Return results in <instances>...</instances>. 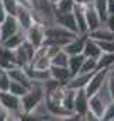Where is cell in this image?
Returning <instances> with one entry per match:
<instances>
[{"mask_svg": "<svg viewBox=\"0 0 114 121\" xmlns=\"http://www.w3.org/2000/svg\"><path fill=\"white\" fill-rule=\"evenodd\" d=\"M89 34H79L78 37H75L72 41H69L68 44H65L62 47V49L68 54V55H76V54H82L83 51V45Z\"/></svg>", "mask_w": 114, "mask_h": 121, "instance_id": "cell-11", "label": "cell"}, {"mask_svg": "<svg viewBox=\"0 0 114 121\" xmlns=\"http://www.w3.org/2000/svg\"><path fill=\"white\" fill-rule=\"evenodd\" d=\"M75 4L76 3L73 0H58L55 3V10H58V11H72Z\"/></svg>", "mask_w": 114, "mask_h": 121, "instance_id": "cell-29", "label": "cell"}, {"mask_svg": "<svg viewBox=\"0 0 114 121\" xmlns=\"http://www.w3.org/2000/svg\"><path fill=\"white\" fill-rule=\"evenodd\" d=\"M68 60H69V55L61 48L57 54L51 58V65H55V66H68Z\"/></svg>", "mask_w": 114, "mask_h": 121, "instance_id": "cell-25", "label": "cell"}, {"mask_svg": "<svg viewBox=\"0 0 114 121\" xmlns=\"http://www.w3.org/2000/svg\"><path fill=\"white\" fill-rule=\"evenodd\" d=\"M7 17V11H6V9H4V6H3V3L0 1V24L4 21V18Z\"/></svg>", "mask_w": 114, "mask_h": 121, "instance_id": "cell-37", "label": "cell"}, {"mask_svg": "<svg viewBox=\"0 0 114 121\" xmlns=\"http://www.w3.org/2000/svg\"><path fill=\"white\" fill-rule=\"evenodd\" d=\"M7 72H9V76H10L11 80L18 82V83H21V85H24V86H27V87H31L32 80L30 79V76L27 75V72H26L24 68H21V66H14V68L9 69Z\"/></svg>", "mask_w": 114, "mask_h": 121, "instance_id": "cell-14", "label": "cell"}, {"mask_svg": "<svg viewBox=\"0 0 114 121\" xmlns=\"http://www.w3.org/2000/svg\"><path fill=\"white\" fill-rule=\"evenodd\" d=\"M111 66H114V52H101V55L97 58V69Z\"/></svg>", "mask_w": 114, "mask_h": 121, "instance_id": "cell-24", "label": "cell"}, {"mask_svg": "<svg viewBox=\"0 0 114 121\" xmlns=\"http://www.w3.org/2000/svg\"><path fill=\"white\" fill-rule=\"evenodd\" d=\"M107 83H109V87H110V91H111V96L114 99V66L110 68L109 70V75H107Z\"/></svg>", "mask_w": 114, "mask_h": 121, "instance_id": "cell-34", "label": "cell"}, {"mask_svg": "<svg viewBox=\"0 0 114 121\" xmlns=\"http://www.w3.org/2000/svg\"><path fill=\"white\" fill-rule=\"evenodd\" d=\"M89 37L90 38H93V39H96V41H103V39H114V32L104 23L100 26V27H97L96 30H92L89 31Z\"/></svg>", "mask_w": 114, "mask_h": 121, "instance_id": "cell-21", "label": "cell"}, {"mask_svg": "<svg viewBox=\"0 0 114 121\" xmlns=\"http://www.w3.org/2000/svg\"><path fill=\"white\" fill-rule=\"evenodd\" d=\"M114 13V0H109V14Z\"/></svg>", "mask_w": 114, "mask_h": 121, "instance_id": "cell-38", "label": "cell"}, {"mask_svg": "<svg viewBox=\"0 0 114 121\" xmlns=\"http://www.w3.org/2000/svg\"><path fill=\"white\" fill-rule=\"evenodd\" d=\"M104 24H106V26H107V27L114 32V13H113V14H109V17L106 18Z\"/></svg>", "mask_w": 114, "mask_h": 121, "instance_id": "cell-35", "label": "cell"}, {"mask_svg": "<svg viewBox=\"0 0 114 121\" xmlns=\"http://www.w3.org/2000/svg\"><path fill=\"white\" fill-rule=\"evenodd\" d=\"M92 3L100 17V20L104 23L106 18L109 17V0H92Z\"/></svg>", "mask_w": 114, "mask_h": 121, "instance_id": "cell-23", "label": "cell"}, {"mask_svg": "<svg viewBox=\"0 0 114 121\" xmlns=\"http://www.w3.org/2000/svg\"><path fill=\"white\" fill-rule=\"evenodd\" d=\"M49 72H51V78H54L55 80H58L62 85H66L70 80V78H72V73H70V70H69L68 66H55V65H51Z\"/></svg>", "mask_w": 114, "mask_h": 121, "instance_id": "cell-16", "label": "cell"}, {"mask_svg": "<svg viewBox=\"0 0 114 121\" xmlns=\"http://www.w3.org/2000/svg\"><path fill=\"white\" fill-rule=\"evenodd\" d=\"M54 23H57V24L68 28V30L79 34L76 21H75V16H73L72 11H58V10H55V13H54Z\"/></svg>", "mask_w": 114, "mask_h": 121, "instance_id": "cell-8", "label": "cell"}, {"mask_svg": "<svg viewBox=\"0 0 114 121\" xmlns=\"http://www.w3.org/2000/svg\"><path fill=\"white\" fill-rule=\"evenodd\" d=\"M21 30L16 16L7 14V17L4 18V21L0 24V42H3L4 39H7L10 35H13L14 32Z\"/></svg>", "mask_w": 114, "mask_h": 121, "instance_id": "cell-7", "label": "cell"}, {"mask_svg": "<svg viewBox=\"0 0 114 121\" xmlns=\"http://www.w3.org/2000/svg\"><path fill=\"white\" fill-rule=\"evenodd\" d=\"M26 39H27V37H26V31L24 30H18L17 32H14L13 35H10L7 39H4V41L1 42V45H3L4 48H7V49H16V48H18Z\"/></svg>", "mask_w": 114, "mask_h": 121, "instance_id": "cell-19", "label": "cell"}, {"mask_svg": "<svg viewBox=\"0 0 114 121\" xmlns=\"http://www.w3.org/2000/svg\"><path fill=\"white\" fill-rule=\"evenodd\" d=\"M85 55L83 54H76V55H69V60H68V68L72 73V76L78 75L79 73V69L85 60Z\"/></svg>", "mask_w": 114, "mask_h": 121, "instance_id": "cell-22", "label": "cell"}, {"mask_svg": "<svg viewBox=\"0 0 114 121\" xmlns=\"http://www.w3.org/2000/svg\"><path fill=\"white\" fill-rule=\"evenodd\" d=\"M0 121H9V111L0 106Z\"/></svg>", "mask_w": 114, "mask_h": 121, "instance_id": "cell-36", "label": "cell"}, {"mask_svg": "<svg viewBox=\"0 0 114 121\" xmlns=\"http://www.w3.org/2000/svg\"><path fill=\"white\" fill-rule=\"evenodd\" d=\"M99 47L101 48L103 52H114V39H103L97 41Z\"/></svg>", "mask_w": 114, "mask_h": 121, "instance_id": "cell-33", "label": "cell"}, {"mask_svg": "<svg viewBox=\"0 0 114 121\" xmlns=\"http://www.w3.org/2000/svg\"><path fill=\"white\" fill-rule=\"evenodd\" d=\"M101 52H103V51H101V48L99 47L97 41L93 39V38H90V37L87 35V38H86V41H85V45H83V51H82V54H83L85 56L97 59V58L101 55Z\"/></svg>", "mask_w": 114, "mask_h": 121, "instance_id": "cell-17", "label": "cell"}, {"mask_svg": "<svg viewBox=\"0 0 114 121\" xmlns=\"http://www.w3.org/2000/svg\"><path fill=\"white\" fill-rule=\"evenodd\" d=\"M85 17H86V23H87L89 31L96 30L97 27H100L103 24V21L100 20V17H99V14H97V11H96L92 1L85 4Z\"/></svg>", "mask_w": 114, "mask_h": 121, "instance_id": "cell-10", "label": "cell"}, {"mask_svg": "<svg viewBox=\"0 0 114 121\" xmlns=\"http://www.w3.org/2000/svg\"><path fill=\"white\" fill-rule=\"evenodd\" d=\"M101 121H114V100H111V101L107 104Z\"/></svg>", "mask_w": 114, "mask_h": 121, "instance_id": "cell-32", "label": "cell"}, {"mask_svg": "<svg viewBox=\"0 0 114 121\" xmlns=\"http://www.w3.org/2000/svg\"><path fill=\"white\" fill-rule=\"evenodd\" d=\"M87 110H89V96L86 94L85 87H83V89H78L76 93H75L73 113L82 116V120H83V116L86 114Z\"/></svg>", "mask_w": 114, "mask_h": 121, "instance_id": "cell-9", "label": "cell"}, {"mask_svg": "<svg viewBox=\"0 0 114 121\" xmlns=\"http://www.w3.org/2000/svg\"><path fill=\"white\" fill-rule=\"evenodd\" d=\"M31 66L38 68V69H49V68H51V58H49L48 55H45V56L37 59L35 62H32Z\"/></svg>", "mask_w": 114, "mask_h": 121, "instance_id": "cell-31", "label": "cell"}, {"mask_svg": "<svg viewBox=\"0 0 114 121\" xmlns=\"http://www.w3.org/2000/svg\"><path fill=\"white\" fill-rule=\"evenodd\" d=\"M10 76H9V72L6 69H1L0 68V91H7L10 87Z\"/></svg>", "mask_w": 114, "mask_h": 121, "instance_id": "cell-28", "label": "cell"}, {"mask_svg": "<svg viewBox=\"0 0 114 121\" xmlns=\"http://www.w3.org/2000/svg\"><path fill=\"white\" fill-rule=\"evenodd\" d=\"M79 34L68 30L57 23H51V24L45 26V44L58 45L62 48L65 44H68L69 41H72Z\"/></svg>", "mask_w": 114, "mask_h": 121, "instance_id": "cell-1", "label": "cell"}, {"mask_svg": "<svg viewBox=\"0 0 114 121\" xmlns=\"http://www.w3.org/2000/svg\"><path fill=\"white\" fill-rule=\"evenodd\" d=\"M0 48H1V42H0Z\"/></svg>", "mask_w": 114, "mask_h": 121, "instance_id": "cell-40", "label": "cell"}, {"mask_svg": "<svg viewBox=\"0 0 114 121\" xmlns=\"http://www.w3.org/2000/svg\"><path fill=\"white\" fill-rule=\"evenodd\" d=\"M35 52V47L30 42V41H24L18 48L13 49V58L17 66H21V68H26L31 63L32 59V55Z\"/></svg>", "mask_w": 114, "mask_h": 121, "instance_id": "cell-4", "label": "cell"}, {"mask_svg": "<svg viewBox=\"0 0 114 121\" xmlns=\"http://www.w3.org/2000/svg\"><path fill=\"white\" fill-rule=\"evenodd\" d=\"M93 73H94V70L93 72H87V73H78V75H75V76L70 78V80L66 83V86L70 87V89H75V90L83 89L86 85L89 83V80H90V78H92Z\"/></svg>", "mask_w": 114, "mask_h": 121, "instance_id": "cell-20", "label": "cell"}, {"mask_svg": "<svg viewBox=\"0 0 114 121\" xmlns=\"http://www.w3.org/2000/svg\"><path fill=\"white\" fill-rule=\"evenodd\" d=\"M1 3H3V6H4V9H6V11H7V14H11V16H16V13H17V9H18V3H17V0H0Z\"/></svg>", "mask_w": 114, "mask_h": 121, "instance_id": "cell-30", "label": "cell"}, {"mask_svg": "<svg viewBox=\"0 0 114 121\" xmlns=\"http://www.w3.org/2000/svg\"><path fill=\"white\" fill-rule=\"evenodd\" d=\"M28 90H30V87L24 86V85H21V83H18V82H14V80H11V82H10L9 91H11V93H13V94H16V96L23 97V96H24Z\"/></svg>", "mask_w": 114, "mask_h": 121, "instance_id": "cell-27", "label": "cell"}, {"mask_svg": "<svg viewBox=\"0 0 114 121\" xmlns=\"http://www.w3.org/2000/svg\"><path fill=\"white\" fill-rule=\"evenodd\" d=\"M106 107H107V103H106L100 96H97L96 93L92 94V96L89 97V108L97 116V118H99L100 121H101V118H103V114H104Z\"/></svg>", "mask_w": 114, "mask_h": 121, "instance_id": "cell-15", "label": "cell"}, {"mask_svg": "<svg viewBox=\"0 0 114 121\" xmlns=\"http://www.w3.org/2000/svg\"><path fill=\"white\" fill-rule=\"evenodd\" d=\"M72 13L75 16L78 32L79 34H89V28H87V23H86V17H85V4H78L76 3Z\"/></svg>", "mask_w": 114, "mask_h": 121, "instance_id": "cell-13", "label": "cell"}, {"mask_svg": "<svg viewBox=\"0 0 114 121\" xmlns=\"http://www.w3.org/2000/svg\"><path fill=\"white\" fill-rule=\"evenodd\" d=\"M26 37H27V41H30L35 48L41 47L45 42V26L42 23L35 21L28 30L26 31Z\"/></svg>", "mask_w": 114, "mask_h": 121, "instance_id": "cell-6", "label": "cell"}, {"mask_svg": "<svg viewBox=\"0 0 114 121\" xmlns=\"http://www.w3.org/2000/svg\"><path fill=\"white\" fill-rule=\"evenodd\" d=\"M16 18H17L21 30H24V31H27L35 23V18H34L31 10L27 9V7H23V6H18L17 13H16Z\"/></svg>", "mask_w": 114, "mask_h": 121, "instance_id": "cell-12", "label": "cell"}, {"mask_svg": "<svg viewBox=\"0 0 114 121\" xmlns=\"http://www.w3.org/2000/svg\"><path fill=\"white\" fill-rule=\"evenodd\" d=\"M0 106L9 111V120H23L24 113L21 108V97L11 91H0Z\"/></svg>", "mask_w": 114, "mask_h": 121, "instance_id": "cell-3", "label": "cell"}, {"mask_svg": "<svg viewBox=\"0 0 114 121\" xmlns=\"http://www.w3.org/2000/svg\"><path fill=\"white\" fill-rule=\"evenodd\" d=\"M75 3H78V4H86V3H89V1H92V0H73Z\"/></svg>", "mask_w": 114, "mask_h": 121, "instance_id": "cell-39", "label": "cell"}, {"mask_svg": "<svg viewBox=\"0 0 114 121\" xmlns=\"http://www.w3.org/2000/svg\"><path fill=\"white\" fill-rule=\"evenodd\" d=\"M109 70H110V68H101V69H96L94 70V73L92 75L89 83L85 86V91L89 97L92 94H94L96 91L101 87V85L106 82L107 75H109Z\"/></svg>", "mask_w": 114, "mask_h": 121, "instance_id": "cell-5", "label": "cell"}, {"mask_svg": "<svg viewBox=\"0 0 114 121\" xmlns=\"http://www.w3.org/2000/svg\"><path fill=\"white\" fill-rule=\"evenodd\" d=\"M96 69H97V59L86 56L85 60H83V63H82V66H80V69H79V73L93 72V70H96Z\"/></svg>", "mask_w": 114, "mask_h": 121, "instance_id": "cell-26", "label": "cell"}, {"mask_svg": "<svg viewBox=\"0 0 114 121\" xmlns=\"http://www.w3.org/2000/svg\"><path fill=\"white\" fill-rule=\"evenodd\" d=\"M45 99V90L42 83L39 82H32L30 90L21 97V108L24 113V117L32 111L34 107H37L42 100Z\"/></svg>", "mask_w": 114, "mask_h": 121, "instance_id": "cell-2", "label": "cell"}, {"mask_svg": "<svg viewBox=\"0 0 114 121\" xmlns=\"http://www.w3.org/2000/svg\"><path fill=\"white\" fill-rule=\"evenodd\" d=\"M24 69H26L27 75L30 76V79H31L32 82H39V83H42V82H45L47 79L51 78L49 69H38V68H34V66H31V65L26 66Z\"/></svg>", "mask_w": 114, "mask_h": 121, "instance_id": "cell-18", "label": "cell"}]
</instances>
